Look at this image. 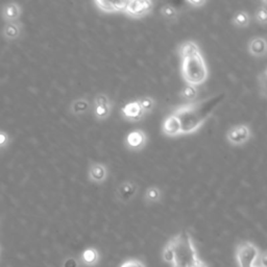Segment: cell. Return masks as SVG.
I'll use <instances>...</instances> for the list:
<instances>
[{"instance_id":"603a6c76","label":"cell","mask_w":267,"mask_h":267,"mask_svg":"<svg viewBox=\"0 0 267 267\" xmlns=\"http://www.w3.org/2000/svg\"><path fill=\"white\" fill-rule=\"evenodd\" d=\"M137 100L139 104H140V108L145 116L152 113L156 107V99L152 96H143L137 98Z\"/></svg>"},{"instance_id":"7402d4cb","label":"cell","mask_w":267,"mask_h":267,"mask_svg":"<svg viewBox=\"0 0 267 267\" xmlns=\"http://www.w3.org/2000/svg\"><path fill=\"white\" fill-rule=\"evenodd\" d=\"M160 15L167 21H175L179 17V10L172 4L166 3L160 7Z\"/></svg>"},{"instance_id":"ffe728a7","label":"cell","mask_w":267,"mask_h":267,"mask_svg":"<svg viewBox=\"0 0 267 267\" xmlns=\"http://www.w3.org/2000/svg\"><path fill=\"white\" fill-rule=\"evenodd\" d=\"M179 96L182 100L186 102L195 101L197 96H199V87L191 86V85H185L182 88V90L179 92Z\"/></svg>"},{"instance_id":"d6986e66","label":"cell","mask_w":267,"mask_h":267,"mask_svg":"<svg viewBox=\"0 0 267 267\" xmlns=\"http://www.w3.org/2000/svg\"><path fill=\"white\" fill-rule=\"evenodd\" d=\"M100 260V255L95 248H89L82 254V261L86 266L92 267L98 264Z\"/></svg>"},{"instance_id":"d4e9b609","label":"cell","mask_w":267,"mask_h":267,"mask_svg":"<svg viewBox=\"0 0 267 267\" xmlns=\"http://www.w3.org/2000/svg\"><path fill=\"white\" fill-rule=\"evenodd\" d=\"M267 70L264 69V70L258 75V86H259V91L260 94L263 98H266L267 96V92H266V82H267Z\"/></svg>"},{"instance_id":"e0dca14e","label":"cell","mask_w":267,"mask_h":267,"mask_svg":"<svg viewBox=\"0 0 267 267\" xmlns=\"http://www.w3.org/2000/svg\"><path fill=\"white\" fill-rule=\"evenodd\" d=\"M251 22H252V17L249 14V11L243 9L237 10L231 19L232 25L240 29L248 28L251 25Z\"/></svg>"},{"instance_id":"6da1fadb","label":"cell","mask_w":267,"mask_h":267,"mask_svg":"<svg viewBox=\"0 0 267 267\" xmlns=\"http://www.w3.org/2000/svg\"><path fill=\"white\" fill-rule=\"evenodd\" d=\"M225 98V93H218L205 99L186 102L173 108L171 114L177 116L181 123L182 136H189L199 132L211 118L217 107Z\"/></svg>"},{"instance_id":"7a4b0ae2","label":"cell","mask_w":267,"mask_h":267,"mask_svg":"<svg viewBox=\"0 0 267 267\" xmlns=\"http://www.w3.org/2000/svg\"><path fill=\"white\" fill-rule=\"evenodd\" d=\"M177 51L181 61V75L186 85H204L210 76V71L199 43L185 40L178 46Z\"/></svg>"},{"instance_id":"8992f818","label":"cell","mask_w":267,"mask_h":267,"mask_svg":"<svg viewBox=\"0 0 267 267\" xmlns=\"http://www.w3.org/2000/svg\"><path fill=\"white\" fill-rule=\"evenodd\" d=\"M261 250L251 241H242L238 243L235 250V257L239 267H253Z\"/></svg>"},{"instance_id":"277c9868","label":"cell","mask_w":267,"mask_h":267,"mask_svg":"<svg viewBox=\"0 0 267 267\" xmlns=\"http://www.w3.org/2000/svg\"><path fill=\"white\" fill-rule=\"evenodd\" d=\"M114 110V102L106 93H98L92 101V114L97 121H104L111 117Z\"/></svg>"},{"instance_id":"4dcf8cb0","label":"cell","mask_w":267,"mask_h":267,"mask_svg":"<svg viewBox=\"0 0 267 267\" xmlns=\"http://www.w3.org/2000/svg\"><path fill=\"white\" fill-rule=\"evenodd\" d=\"M9 140V138L6 133L0 132V147H4Z\"/></svg>"},{"instance_id":"83f0119b","label":"cell","mask_w":267,"mask_h":267,"mask_svg":"<svg viewBox=\"0 0 267 267\" xmlns=\"http://www.w3.org/2000/svg\"><path fill=\"white\" fill-rule=\"evenodd\" d=\"M119 267H146L145 264L139 259H127Z\"/></svg>"},{"instance_id":"1f68e13d","label":"cell","mask_w":267,"mask_h":267,"mask_svg":"<svg viewBox=\"0 0 267 267\" xmlns=\"http://www.w3.org/2000/svg\"><path fill=\"white\" fill-rule=\"evenodd\" d=\"M191 267H208V265L202 259H200L199 261L195 262Z\"/></svg>"},{"instance_id":"484cf974","label":"cell","mask_w":267,"mask_h":267,"mask_svg":"<svg viewBox=\"0 0 267 267\" xmlns=\"http://www.w3.org/2000/svg\"><path fill=\"white\" fill-rule=\"evenodd\" d=\"M253 267H267V259H266V252L261 251L258 255V257L255 260Z\"/></svg>"},{"instance_id":"ba28073f","label":"cell","mask_w":267,"mask_h":267,"mask_svg":"<svg viewBox=\"0 0 267 267\" xmlns=\"http://www.w3.org/2000/svg\"><path fill=\"white\" fill-rule=\"evenodd\" d=\"M139 193V185L133 180L121 181L115 189V199L118 203L126 205L136 199Z\"/></svg>"},{"instance_id":"f1b7e54d","label":"cell","mask_w":267,"mask_h":267,"mask_svg":"<svg viewBox=\"0 0 267 267\" xmlns=\"http://www.w3.org/2000/svg\"><path fill=\"white\" fill-rule=\"evenodd\" d=\"M186 4L189 5L191 8H202L207 4L206 0H188V1H186Z\"/></svg>"},{"instance_id":"7c38bea8","label":"cell","mask_w":267,"mask_h":267,"mask_svg":"<svg viewBox=\"0 0 267 267\" xmlns=\"http://www.w3.org/2000/svg\"><path fill=\"white\" fill-rule=\"evenodd\" d=\"M248 53L255 59H263L267 54V42L265 37L255 36L248 41Z\"/></svg>"},{"instance_id":"9a60e30c","label":"cell","mask_w":267,"mask_h":267,"mask_svg":"<svg viewBox=\"0 0 267 267\" xmlns=\"http://www.w3.org/2000/svg\"><path fill=\"white\" fill-rule=\"evenodd\" d=\"M90 111H92V102L86 96H80L73 99L70 106H69V112L71 113V115L76 116V117L86 115Z\"/></svg>"},{"instance_id":"4fadbf2b","label":"cell","mask_w":267,"mask_h":267,"mask_svg":"<svg viewBox=\"0 0 267 267\" xmlns=\"http://www.w3.org/2000/svg\"><path fill=\"white\" fill-rule=\"evenodd\" d=\"M161 132L164 136L169 138H176L182 136V130H181V123L178 119L177 116L173 114L167 115L162 121L161 124Z\"/></svg>"},{"instance_id":"5b68a950","label":"cell","mask_w":267,"mask_h":267,"mask_svg":"<svg viewBox=\"0 0 267 267\" xmlns=\"http://www.w3.org/2000/svg\"><path fill=\"white\" fill-rule=\"evenodd\" d=\"M253 138V130L249 123H238L232 125L227 131L226 139L232 146H243Z\"/></svg>"},{"instance_id":"ac0fdd59","label":"cell","mask_w":267,"mask_h":267,"mask_svg":"<svg viewBox=\"0 0 267 267\" xmlns=\"http://www.w3.org/2000/svg\"><path fill=\"white\" fill-rule=\"evenodd\" d=\"M21 7L15 2L7 3L2 8V16L7 22H15L21 16Z\"/></svg>"},{"instance_id":"cb8c5ba5","label":"cell","mask_w":267,"mask_h":267,"mask_svg":"<svg viewBox=\"0 0 267 267\" xmlns=\"http://www.w3.org/2000/svg\"><path fill=\"white\" fill-rule=\"evenodd\" d=\"M254 19L258 24L265 26L267 23V10H266V1L262 2V5H260L256 10H255Z\"/></svg>"},{"instance_id":"8fae6325","label":"cell","mask_w":267,"mask_h":267,"mask_svg":"<svg viewBox=\"0 0 267 267\" xmlns=\"http://www.w3.org/2000/svg\"><path fill=\"white\" fill-rule=\"evenodd\" d=\"M120 115L122 119L129 122L141 121L145 117L137 99L126 102L124 106H122L120 109Z\"/></svg>"},{"instance_id":"f546056e","label":"cell","mask_w":267,"mask_h":267,"mask_svg":"<svg viewBox=\"0 0 267 267\" xmlns=\"http://www.w3.org/2000/svg\"><path fill=\"white\" fill-rule=\"evenodd\" d=\"M63 267H78V261L74 258H68L63 263Z\"/></svg>"},{"instance_id":"9c48e42d","label":"cell","mask_w":267,"mask_h":267,"mask_svg":"<svg viewBox=\"0 0 267 267\" xmlns=\"http://www.w3.org/2000/svg\"><path fill=\"white\" fill-rule=\"evenodd\" d=\"M148 143V135L142 129H135L130 131L124 137V146L133 153H139L146 147Z\"/></svg>"},{"instance_id":"30bf717a","label":"cell","mask_w":267,"mask_h":267,"mask_svg":"<svg viewBox=\"0 0 267 267\" xmlns=\"http://www.w3.org/2000/svg\"><path fill=\"white\" fill-rule=\"evenodd\" d=\"M88 181L94 185H103L110 178V169L102 162L92 161L88 165L87 170Z\"/></svg>"},{"instance_id":"2e32d148","label":"cell","mask_w":267,"mask_h":267,"mask_svg":"<svg viewBox=\"0 0 267 267\" xmlns=\"http://www.w3.org/2000/svg\"><path fill=\"white\" fill-rule=\"evenodd\" d=\"M163 190H162L159 186L152 185L147 187L143 193V200L144 203L147 205H155L159 204L163 200Z\"/></svg>"},{"instance_id":"5bb4252c","label":"cell","mask_w":267,"mask_h":267,"mask_svg":"<svg viewBox=\"0 0 267 267\" xmlns=\"http://www.w3.org/2000/svg\"><path fill=\"white\" fill-rule=\"evenodd\" d=\"M127 1H107V0H95L93 1L95 7L104 14L123 13Z\"/></svg>"},{"instance_id":"44dd1931","label":"cell","mask_w":267,"mask_h":267,"mask_svg":"<svg viewBox=\"0 0 267 267\" xmlns=\"http://www.w3.org/2000/svg\"><path fill=\"white\" fill-rule=\"evenodd\" d=\"M4 36L9 40H15L21 34V24L18 21L7 22L3 28Z\"/></svg>"},{"instance_id":"3957f363","label":"cell","mask_w":267,"mask_h":267,"mask_svg":"<svg viewBox=\"0 0 267 267\" xmlns=\"http://www.w3.org/2000/svg\"><path fill=\"white\" fill-rule=\"evenodd\" d=\"M172 250V267H191L201 258L197 254L194 240L187 231H182L167 242Z\"/></svg>"},{"instance_id":"52a82bcc","label":"cell","mask_w":267,"mask_h":267,"mask_svg":"<svg viewBox=\"0 0 267 267\" xmlns=\"http://www.w3.org/2000/svg\"><path fill=\"white\" fill-rule=\"evenodd\" d=\"M154 5L150 0H131L126 2L123 14L132 19H142L153 13Z\"/></svg>"},{"instance_id":"4316f807","label":"cell","mask_w":267,"mask_h":267,"mask_svg":"<svg viewBox=\"0 0 267 267\" xmlns=\"http://www.w3.org/2000/svg\"><path fill=\"white\" fill-rule=\"evenodd\" d=\"M162 258H163L164 262L171 264L173 260V255H172V250L169 247L168 243H166V246L163 249V252H162Z\"/></svg>"}]
</instances>
